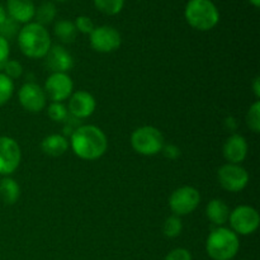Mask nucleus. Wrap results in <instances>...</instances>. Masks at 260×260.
I'll return each instance as SVG.
<instances>
[{
    "instance_id": "38",
    "label": "nucleus",
    "mask_w": 260,
    "mask_h": 260,
    "mask_svg": "<svg viewBox=\"0 0 260 260\" xmlns=\"http://www.w3.org/2000/svg\"><path fill=\"white\" fill-rule=\"evenodd\" d=\"M56 2H66V0H56Z\"/></svg>"
},
{
    "instance_id": "29",
    "label": "nucleus",
    "mask_w": 260,
    "mask_h": 260,
    "mask_svg": "<svg viewBox=\"0 0 260 260\" xmlns=\"http://www.w3.org/2000/svg\"><path fill=\"white\" fill-rule=\"evenodd\" d=\"M74 24H75L76 30L83 33V35H90L94 28H95L93 20L89 17H86V15H79L75 19V22H74Z\"/></svg>"
},
{
    "instance_id": "13",
    "label": "nucleus",
    "mask_w": 260,
    "mask_h": 260,
    "mask_svg": "<svg viewBox=\"0 0 260 260\" xmlns=\"http://www.w3.org/2000/svg\"><path fill=\"white\" fill-rule=\"evenodd\" d=\"M96 107L95 98L85 90H78L70 95L69 101V113L78 119H84L94 113Z\"/></svg>"
},
{
    "instance_id": "10",
    "label": "nucleus",
    "mask_w": 260,
    "mask_h": 260,
    "mask_svg": "<svg viewBox=\"0 0 260 260\" xmlns=\"http://www.w3.org/2000/svg\"><path fill=\"white\" fill-rule=\"evenodd\" d=\"M22 151L14 139L0 136V175H10L18 169Z\"/></svg>"
},
{
    "instance_id": "4",
    "label": "nucleus",
    "mask_w": 260,
    "mask_h": 260,
    "mask_svg": "<svg viewBox=\"0 0 260 260\" xmlns=\"http://www.w3.org/2000/svg\"><path fill=\"white\" fill-rule=\"evenodd\" d=\"M184 17L190 27L202 32L212 29L220 22V13L212 0H189Z\"/></svg>"
},
{
    "instance_id": "27",
    "label": "nucleus",
    "mask_w": 260,
    "mask_h": 260,
    "mask_svg": "<svg viewBox=\"0 0 260 260\" xmlns=\"http://www.w3.org/2000/svg\"><path fill=\"white\" fill-rule=\"evenodd\" d=\"M47 114L53 122H63L69 116V111L62 103L52 102L47 108Z\"/></svg>"
},
{
    "instance_id": "5",
    "label": "nucleus",
    "mask_w": 260,
    "mask_h": 260,
    "mask_svg": "<svg viewBox=\"0 0 260 260\" xmlns=\"http://www.w3.org/2000/svg\"><path fill=\"white\" fill-rule=\"evenodd\" d=\"M132 149L144 156H154L161 152L164 146V136L161 131L154 126H142L135 129L131 135Z\"/></svg>"
},
{
    "instance_id": "31",
    "label": "nucleus",
    "mask_w": 260,
    "mask_h": 260,
    "mask_svg": "<svg viewBox=\"0 0 260 260\" xmlns=\"http://www.w3.org/2000/svg\"><path fill=\"white\" fill-rule=\"evenodd\" d=\"M9 55H10L9 41L0 37V70H3L5 63L8 62V60H9Z\"/></svg>"
},
{
    "instance_id": "7",
    "label": "nucleus",
    "mask_w": 260,
    "mask_h": 260,
    "mask_svg": "<svg viewBox=\"0 0 260 260\" xmlns=\"http://www.w3.org/2000/svg\"><path fill=\"white\" fill-rule=\"evenodd\" d=\"M201 202L198 189L190 185H184L172 193L169 198V207L175 216H185L194 212Z\"/></svg>"
},
{
    "instance_id": "3",
    "label": "nucleus",
    "mask_w": 260,
    "mask_h": 260,
    "mask_svg": "<svg viewBox=\"0 0 260 260\" xmlns=\"http://www.w3.org/2000/svg\"><path fill=\"white\" fill-rule=\"evenodd\" d=\"M240 249L239 236L231 229L217 228L208 235L206 251L212 260H231Z\"/></svg>"
},
{
    "instance_id": "36",
    "label": "nucleus",
    "mask_w": 260,
    "mask_h": 260,
    "mask_svg": "<svg viewBox=\"0 0 260 260\" xmlns=\"http://www.w3.org/2000/svg\"><path fill=\"white\" fill-rule=\"evenodd\" d=\"M7 18H8L7 10H5L4 7H3V5L0 4V24H2V23L4 22V20L7 19Z\"/></svg>"
},
{
    "instance_id": "26",
    "label": "nucleus",
    "mask_w": 260,
    "mask_h": 260,
    "mask_svg": "<svg viewBox=\"0 0 260 260\" xmlns=\"http://www.w3.org/2000/svg\"><path fill=\"white\" fill-rule=\"evenodd\" d=\"M19 23L13 20L12 18L8 17L4 22L0 24V37L5 38L7 41L12 40L19 33Z\"/></svg>"
},
{
    "instance_id": "19",
    "label": "nucleus",
    "mask_w": 260,
    "mask_h": 260,
    "mask_svg": "<svg viewBox=\"0 0 260 260\" xmlns=\"http://www.w3.org/2000/svg\"><path fill=\"white\" fill-rule=\"evenodd\" d=\"M20 196V187L13 178L0 180V198L5 205H14Z\"/></svg>"
},
{
    "instance_id": "15",
    "label": "nucleus",
    "mask_w": 260,
    "mask_h": 260,
    "mask_svg": "<svg viewBox=\"0 0 260 260\" xmlns=\"http://www.w3.org/2000/svg\"><path fill=\"white\" fill-rule=\"evenodd\" d=\"M248 142L241 135L234 134L226 140L223 145V156L231 164H240L248 155Z\"/></svg>"
},
{
    "instance_id": "22",
    "label": "nucleus",
    "mask_w": 260,
    "mask_h": 260,
    "mask_svg": "<svg viewBox=\"0 0 260 260\" xmlns=\"http://www.w3.org/2000/svg\"><path fill=\"white\" fill-rule=\"evenodd\" d=\"M94 5L104 14L116 15L123 9L124 0H94Z\"/></svg>"
},
{
    "instance_id": "11",
    "label": "nucleus",
    "mask_w": 260,
    "mask_h": 260,
    "mask_svg": "<svg viewBox=\"0 0 260 260\" xmlns=\"http://www.w3.org/2000/svg\"><path fill=\"white\" fill-rule=\"evenodd\" d=\"M74 83L66 73H52L45 83V94L52 102L62 103L73 94Z\"/></svg>"
},
{
    "instance_id": "18",
    "label": "nucleus",
    "mask_w": 260,
    "mask_h": 260,
    "mask_svg": "<svg viewBox=\"0 0 260 260\" xmlns=\"http://www.w3.org/2000/svg\"><path fill=\"white\" fill-rule=\"evenodd\" d=\"M206 216L217 226L225 225L230 217V208L222 200H212L206 207Z\"/></svg>"
},
{
    "instance_id": "35",
    "label": "nucleus",
    "mask_w": 260,
    "mask_h": 260,
    "mask_svg": "<svg viewBox=\"0 0 260 260\" xmlns=\"http://www.w3.org/2000/svg\"><path fill=\"white\" fill-rule=\"evenodd\" d=\"M225 124H226V127L230 129V131H234V129L236 128V126H238V123H236V119L233 118V117H228V118L225 119Z\"/></svg>"
},
{
    "instance_id": "23",
    "label": "nucleus",
    "mask_w": 260,
    "mask_h": 260,
    "mask_svg": "<svg viewBox=\"0 0 260 260\" xmlns=\"http://www.w3.org/2000/svg\"><path fill=\"white\" fill-rule=\"evenodd\" d=\"M183 230V223L182 220H180L178 216H170L165 220L164 226H162V233L167 238L169 239H174L177 236L180 235Z\"/></svg>"
},
{
    "instance_id": "34",
    "label": "nucleus",
    "mask_w": 260,
    "mask_h": 260,
    "mask_svg": "<svg viewBox=\"0 0 260 260\" xmlns=\"http://www.w3.org/2000/svg\"><path fill=\"white\" fill-rule=\"evenodd\" d=\"M253 91H254V94H255L256 99H259L260 98V78H259V76H256V78L254 79Z\"/></svg>"
},
{
    "instance_id": "9",
    "label": "nucleus",
    "mask_w": 260,
    "mask_h": 260,
    "mask_svg": "<svg viewBox=\"0 0 260 260\" xmlns=\"http://www.w3.org/2000/svg\"><path fill=\"white\" fill-rule=\"evenodd\" d=\"M89 36H90V46L96 52L111 53L121 47V35L116 28L111 25L95 27Z\"/></svg>"
},
{
    "instance_id": "37",
    "label": "nucleus",
    "mask_w": 260,
    "mask_h": 260,
    "mask_svg": "<svg viewBox=\"0 0 260 260\" xmlns=\"http://www.w3.org/2000/svg\"><path fill=\"white\" fill-rule=\"evenodd\" d=\"M249 3H250V4H253L254 7L255 8H259V5H260V0H248Z\"/></svg>"
},
{
    "instance_id": "20",
    "label": "nucleus",
    "mask_w": 260,
    "mask_h": 260,
    "mask_svg": "<svg viewBox=\"0 0 260 260\" xmlns=\"http://www.w3.org/2000/svg\"><path fill=\"white\" fill-rule=\"evenodd\" d=\"M53 33L62 43H73L75 41L78 30L74 22L68 19H61L53 27Z\"/></svg>"
},
{
    "instance_id": "17",
    "label": "nucleus",
    "mask_w": 260,
    "mask_h": 260,
    "mask_svg": "<svg viewBox=\"0 0 260 260\" xmlns=\"http://www.w3.org/2000/svg\"><path fill=\"white\" fill-rule=\"evenodd\" d=\"M41 149H42L43 154L48 155V156L57 157L68 151L69 141L63 135H48L41 142Z\"/></svg>"
},
{
    "instance_id": "25",
    "label": "nucleus",
    "mask_w": 260,
    "mask_h": 260,
    "mask_svg": "<svg viewBox=\"0 0 260 260\" xmlns=\"http://www.w3.org/2000/svg\"><path fill=\"white\" fill-rule=\"evenodd\" d=\"M246 124L254 134L260 132V102L256 101L246 113Z\"/></svg>"
},
{
    "instance_id": "8",
    "label": "nucleus",
    "mask_w": 260,
    "mask_h": 260,
    "mask_svg": "<svg viewBox=\"0 0 260 260\" xmlns=\"http://www.w3.org/2000/svg\"><path fill=\"white\" fill-rule=\"evenodd\" d=\"M217 179L223 189L228 192L238 193L248 185L249 173L240 164L228 162L218 169Z\"/></svg>"
},
{
    "instance_id": "12",
    "label": "nucleus",
    "mask_w": 260,
    "mask_h": 260,
    "mask_svg": "<svg viewBox=\"0 0 260 260\" xmlns=\"http://www.w3.org/2000/svg\"><path fill=\"white\" fill-rule=\"evenodd\" d=\"M18 99H19L20 106L25 111L30 112V113H38V112L43 111V108L46 107L47 96H46L45 90L38 84L28 81V83L23 84L22 88L18 91Z\"/></svg>"
},
{
    "instance_id": "33",
    "label": "nucleus",
    "mask_w": 260,
    "mask_h": 260,
    "mask_svg": "<svg viewBox=\"0 0 260 260\" xmlns=\"http://www.w3.org/2000/svg\"><path fill=\"white\" fill-rule=\"evenodd\" d=\"M161 152H162V155L167 157V159H170V160H175L180 156L179 147L175 146V145H172V144L164 145L161 149Z\"/></svg>"
},
{
    "instance_id": "16",
    "label": "nucleus",
    "mask_w": 260,
    "mask_h": 260,
    "mask_svg": "<svg viewBox=\"0 0 260 260\" xmlns=\"http://www.w3.org/2000/svg\"><path fill=\"white\" fill-rule=\"evenodd\" d=\"M7 13L17 23H30L35 18L36 7L32 0H8Z\"/></svg>"
},
{
    "instance_id": "6",
    "label": "nucleus",
    "mask_w": 260,
    "mask_h": 260,
    "mask_svg": "<svg viewBox=\"0 0 260 260\" xmlns=\"http://www.w3.org/2000/svg\"><path fill=\"white\" fill-rule=\"evenodd\" d=\"M230 221L231 230L236 235H251L258 230L260 225V216L259 212L254 207L250 206H238L234 211L230 212Z\"/></svg>"
},
{
    "instance_id": "21",
    "label": "nucleus",
    "mask_w": 260,
    "mask_h": 260,
    "mask_svg": "<svg viewBox=\"0 0 260 260\" xmlns=\"http://www.w3.org/2000/svg\"><path fill=\"white\" fill-rule=\"evenodd\" d=\"M56 14H57V8L53 3L51 2H45L40 5V7L36 9L35 18L37 19L38 24L43 25L45 27L46 24H50L55 20Z\"/></svg>"
},
{
    "instance_id": "2",
    "label": "nucleus",
    "mask_w": 260,
    "mask_h": 260,
    "mask_svg": "<svg viewBox=\"0 0 260 260\" xmlns=\"http://www.w3.org/2000/svg\"><path fill=\"white\" fill-rule=\"evenodd\" d=\"M17 40L23 55L29 58L45 57L52 46L48 30L36 22L23 25L18 33Z\"/></svg>"
},
{
    "instance_id": "32",
    "label": "nucleus",
    "mask_w": 260,
    "mask_h": 260,
    "mask_svg": "<svg viewBox=\"0 0 260 260\" xmlns=\"http://www.w3.org/2000/svg\"><path fill=\"white\" fill-rule=\"evenodd\" d=\"M63 123H65V126H63V136L71 137V135H73L79 127H80V124H79V119L73 116H68V118L63 121Z\"/></svg>"
},
{
    "instance_id": "14",
    "label": "nucleus",
    "mask_w": 260,
    "mask_h": 260,
    "mask_svg": "<svg viewBox=\"0 0 260 260\" xmlns=\"http://www.w3.org/2000/svg\"><path fill=\"white\" fill-rule=\"evenodd\" d=\"M46 57V65L52 73H68L74 66L71 53L61 45H52Z\"/></svg>"
},
{
    "instance_id": "28",
    "label": "nucleus",
    "mask_w": 260,
    "mask_h": 260,
    "mask_svg": "<svg viewBox=\"0 0 260 260\" xmlns=\"http://www.w3.org/2000/svg\"><path fill=\"white\" fill-rule=\"evenodd\" d=\"M3 70H4V74L8 76V78L14 80V79H18L22 76L23 66L22 63L17 60H8V62L5 63Z\"/></svg>"
},
{
    "instance_id": "24",
    "label": "nucleus",
    "mask_w": 260,
    "mask_h": 260,
    "mask_svg": "<svg viewBox=\"0 0 260 260\" xmlns=\"http://www.w3.org/2000/svg\"><path fill=\"white\" fill-rule=\"evenodd\" d=\"M14 93V83L4 73H0V107L7 104Z\"/></svg>"
},
{
    "instance_id": "30",
    "label": "nucleus",
    "mask_w": 260,
    "mask_h": 260,
    "mask_svg": "<svg viewBox=\"0 0 260 260\" xmlns=\"http://www.w3.org/2000/svg\"><path fill=\"white\" fill-rule=\"evenodd\" d=\"M164 260H192V254L184 248H177L170 251Z\"/></svg>"
},
{
    "instance_id": "1",
    "label": "nucleus",
    "mask_w": 260,
    "mask_h": 260,
    "mask_svg": "<svg viewBox=\"0 0 260 260\" xmlns=\"http://www.w3.org/2000/svg\"><path fill=\"white\" fill-rule=\"evenodd\" d=\"M74 154L83 160L99 159L108 149V139L99 127L94 124L80 126L70 137Z\"/></svg>"
}]
</instances>
